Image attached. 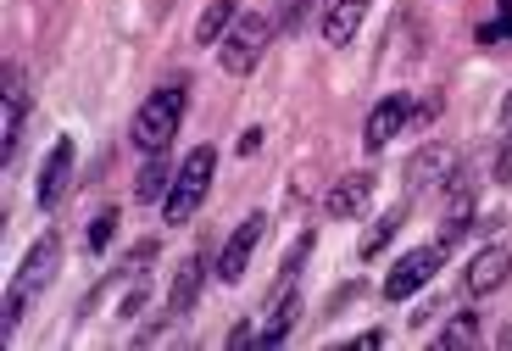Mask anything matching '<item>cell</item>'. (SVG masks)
<instances>
[{"label": "cell", "instance_id": "20", "mask_svg": "<svg viewBox=\"0 0 512 351\" xmlns=\"http://www.w3.org/2000/svg\"><path fill=\"white\" fill-rule=\"evenodd\" d=\"M479 45L485 51H496V45H512V0H496V17L490 23H479Z\"/></svg>", "mask_w": 512, "mask_h": 351}, {"label": "cell", "instance_id": "15", "mask_svg": "<svg viewBox=\"0 0 512 351\" xmlns=\"http://www.w3.org/2000/svg\"><path fill=\"white\" fill-rule=\"evenodd\" d=\"M368 6L373 0H329L323 6V39H329L334 51H346L351 39H357V28L368 23Z\"/></svg>", "mask_w": 512, "mask_h": 351}, {"label": "cell", "instance_id": "18", "mask_svg": "<svg viewBox=\"0 0 512 351\" xmlns=\"http://www.w3.org/2000/svg\"><path fill=\"white\" fill-rule=\"evenodd\" d=\"M479 346V318L474 312H451V324L435 335V351H474Z\"/></svg>", "mask_w": 512, "mask_h": 351}, {"label": "cell", "instance_id": "12", "mask_svg": "<svg viewBox=\"0 0 512 351\" xmlns=\"http://www.w3.org/2000/svg\"><path fill=\"white\" fill-rule=\"evenodd\" d=\"M407 123H412V101L407 95H384L368 112V123H362V145H368V151H384L396 134H407Z\"/></svg>", "mask_w": 512, "mask_h": 351}, {"label": "cell", "instance_id": "24", "mask_svg": "<svg viewBox=\"0 0 512 351\" xmlns=\"http://www.w3.org/2000/svg\"><path fill=\"white\" fill-rule=\"evenodd\" d=\"M490 179L507 184L512 190V129H501V145H496V168H490Z\"/></svg>", "mask_w": 512, "mask_h": 351}, {"label": "cell", "instance_id": "9", "mask_svg": "<svg viewBox=\"0 0 512 351\" xmlns=\"http://www.w3.org/2000/svg\"><path fill=\"white\" fill-rule=\"evenodd\" d=\"M206 273H218V257H206V246H201V251H190V257L179 262L173 285H167V312H173V318H190V307L201 301Z\"/></svg>", "mask_w": 512, "mask_h": 351}, {"label": "cell", "instance_id": "4", "mask_svg": "<svg viewBox=\"0 0 512 351\" xmlns=\"http://www.w3.org/2000/svg\"><path fill=\"white\" fill-rule=\"evenodd\" d=\"M273 39H279V28H273L268 12H240V23H234L229 39H223V73L251 78L256 67H262V56H268Z\"/></svg>", "mask_w": 512, "mask_h": 351}, {"label": "cell", "instance_id": "28", "mask_svg": "<svg viewBox=\"0 0 512 351\" xmlns=\"http://www.w3.org/2000/svg\"><path fill=\"white\" fill-rule=\"evenodd\" d=\"M140 307H145V285H134L123 296V307H117V318H140Z\"/></svg>", "mask_w": 512, "mask_h": 351}, {"label": "cell", "instance_id": "26", "mask_svg": "<svg viewBox=\"0 0 512 351\" xmlns=\"http://www.w3.org/2000/svg\"><path fill=\"white\" fill-rule=\"evenodd\" d=\"M151 257H156V240H145V246H134V251H128V262H123L117 273H123V279H140V273H145V262H151Z\"/></svg>", "mask_w": 512, "mask_h": 351}, {"label": "cell", "instance_id": "1", "mask_svg": "<svg viewBox=\"0 0 512 351\" xmlns=\"http://www.w3.org/2000/svg\"><path fill=\"white\" fill-rule=\"evenodd\" d=\"M184 106H190V84H162V90H151L140 101V112H134V129H128V140L140 145L145 156H156V151H167L173 145V134H179V123H184Z\"/></svg>", "mask_w": 512, "mask_h": 351}, {"label": "cell", "instance_id": "27", "mask_svg": "<svg viewBox=\"0 0 512 351\" xmlns=\"http://www.w3.org/2000/svg\"><path fill=\"white\" fill-rule=\"evenodd\" d=\"M223 346H229V351H251V346H256V324H234Z\"/></svg>", "mask_w": 512, "mask_h": 351}, {"label": "cell", "instance_id": "22", "mask_svg": "<svg viewBox=\"0 0 512 351\" xmlns=\"http://www.w3.org/2000/svg\"><path fill=\"white\" fill-rule=\"evenodd\" d=\"M312 246H318V234H301V240H295L290 251H284V262H279V285H295V279H301V268H307V257H312Z\"/></svg>", "mask_w": 512, "mask_h": 351}, {"label": "cell", "instance_id": "29", "mask_svg": "<svg viewBox=\"0 0 512 351\" xmlns=\"http://www.w3.org/2000/svg\"><path fill=\"white\" fill-rule=\"evenodd\" d=\"M384 346V329H362V335H351V351H379Z\"/></svg>", "mask_w": 512, "mask_h": 351}, {"label": "cell", "instance_id": "7", "mask_svg": "<svg viewBox=\"0 0 512 351\" xmlns=\"http://www.w3.org/2000/svg\"><path fill=\"white\" fill-rule=\"evenodd\" d=\"M507 273H512V240H496V246L474 251L468 257V268H462V296H496L501 285H507Z\"/></svg>", "mask_w": 512, "mask_h": 351}, {"label": "cell", "instance_id": "14", "mask_svg": "<svg viewBox=\"0 0 512 351\" xmlns=\"http://www.w3.org/2000/svg\"><path fill=\"white\" fill-rule=\"evenodd\" d=\"M368 201H373V173H346V179H334V190L323 195V212H329L334 223H346V218H357Z\"/></svg>", "mask_w": 512, "mask_h": 351}, {"label": "cell", "instance_id": "3", "mask_svg": "<svg viewBox=\"0 0 512 351\" xmlns=\"http://www.w3.org/2000/svg\"><path fill=\"white\" fill-rule=\"evenodd\" d=\"M212 173H218V151H212V145H195L179 168H173V184H167V195H162V218L190 223L195 212H201L206 190H212Z\"/></svg>", "mask_w": 512, "mask_h": 351}, {"label": "cell", "instance_id": "23", "mask_svg": "<svg viewBox=\"0 0 512 351\" xmlns=\"http://www.w3.org/2000/svg\"><path fill=\"white\" fill-rule=\"evenodd\" d=\"M312 6H323V0H279L273 28H279V34H301V23L312 17Z\"/></svg>", "mask_w": 512, "mask_h": 351}, {"label": "cell", "instance_id": "11", "mask_svg": "<svg viewBox=\"0 0 512 351\" xmlns=\"http://www.w3.org/2000/svg\"><path fill=\"white\" fill-rule=\"evenodd\" d=\"M73 162H78L73 140H56V145H51V156H45V168H39V184H34L39 212H56V207H62L67 179H73Z\"/></svg>", "mask_w": 512, "mask_h": 351}, {"label": "cell", "instance_id": "16", "mask_svg": "<svg viewBox=\"0 0 512 351\" xmlns=\"http://www.w3.org/2000/svg\"><path fill=\"white\" fill-rule=\"evenodd\" d=\"M234 23H240V0H206V12L195 17V45H223Z\"/></svg>", "mask_w": 512, "mask_h": 351}, {"label": "cell", "instance_id": "32", "mask_svg": "<svg viewBox=\"0 0 512 351\" xmlns=\"http://www.w3.org/2000/svg\"><path fill=\"white\" fill-rule=\"evenodd\" d=\"M501 129H512V95H507V106H501Z\"/></svg>", "mask_w": 512, "mask_h": 351}, {"label": "cell", "instance_id": "17", "mask_svg": "<svg viewBox=\"0 0 512 351\" xmlns=\"http://www.w3.org/2000/svg\"><path fill=\"white\" fill-rule=\"evenodd\" d=\"M401 218H407V207H390L379 223H368V229H362V240H357V257H362V262H373V257H379V251L390 246V240H396Z\"/></svg>", "mask_w": 512, "mask_h": 351}, {"label": "cell", "instance_id": "5", "mask_svg": "<svg viewBox=\"0 0 512 351\" xmlns=\"http://www.w3.org/2000/svg\"><path fill=\"white\" fill-rule=\"evenodd\" d=\"M462 168V151L457 145H446V140H429L423 151H412V162H407V195H429V190H446V179Z\"/></svg>", "mask_w": 512, "mask_h": 351}, {"label": "cell", "instance_id": "6", "mask_svg": "<svg viewBox=\"0 0 512 351\" xmlns=\"http://www.w3.org/2000/svg\"><path fill=\"white\" fill-rule=\"evenodd\" d=\"M440 262H446V246H440V240H435V246L407 251L396 268L384 273V301H412V296H418V290L440 273Z\"/></svg>", "mask_w": 512, "mask_h": 351}, {"label": "cell", "instance_id": "25", "mask_svg": "<svg viewBox=\"0 0 512 351\" xmlns=\"http://www.w3.org/2000/svg\"><path fill=\"white\" fill-rule=\"evenodd\" d=\"M173 324H179L173 312H167V318H156V324H145L140 335H134V346H162V340H173Z\"/></svg>", "mask_w": 512, "mask_h": 351}, {"label": "cell", "instance_id": "19", "mask_svg": "<svg viewBox=\"0 0 512 351\" xmlns=\"http://www.w3.org/2000/svg\"><path fill=\"white\" fill-rule=\"evenodd\" d=\"M167 184H173V168H167V151H156L140 168V179H134V195H140V201H156V195H167Z\"/></svg>", "mask_w": 512, "mask_h": 351}, {"label": "cell", "instance_id": "10", "mask_svg": "<svg viewBox=\"0 0 512 351\" xmlns=\"http://www.w3.org/2000/svg\"><path fill=\"white\" fill-rule=\"evenodd\" d=\"M23 112H28L23 73H17V62H6V101H0V162L6 168L17 162V145H23Z\"/></svg>", "mask_w": 512, "mask_h": 351}, {"label": "cell", "instance_id": "2", "mask_svg": "<svg viewBox=\"0 0 512 351\" xmlns=\"http://www.w3.org/2000/svg\"><path fill=\"white\" fill-rule=\"evenodd\" d=\"M56 268H62V240L56 234H39L34 246H28V257H23V268H17V279H12V290H6V318H0V329L6 335H17V324H23V312L39 301V290L56 279Z\"/></svg>", "mask_w": 512, "mask_h": 351}, {"label": "cell", "instance_id": "8", "mask_svg": "<svg viewBox=\"0 0 512 351\" xmlns=\"http://www.w3.org/2000/svg\"><path fill=\"white\" fill-rule=\"evenodd\" d=\"M262 234H268V212H251V218L229 234V246L218 251V279H223V285H240V279H245L256 246H262Z\"/></svg>", "mask_w": 512, "mask_h": 351}, {"label": "cell", "instance_id": "30", "mask_svg": "<svg viewBox=\"0 0 512 351\" xmlns=\"http://www.w3.org/2000/svg\"><path fill=\"white\" fill-rule=\"evenodd\" d=\"M256 145H262V129H245L240 134V156H256Z\"/></svg>", "mask_w": 512, "mask_h": 351}, {"label": "cell", "instance_id": "21", "mask_svg": "<svg viewBox=\"0 0 512 351\" xmlns=\"http://www.w3.org/2000/svg\"><path fill=\"white\" fill-rule=\"evenodd\" d=\"M117 207H106V212H95V223H90V234H84V251H90V257H101L106 246H112L117 240Z\"/></svg>", "mask_w": 512, "mask_h": 351}, {"label": "cell", "instance_id": "31", "mask_svg": "<svg viewBox=\"0 0 512 351\" xmlns=\"http://www.w3.org/2000/svg\"><path fill=\"white\" fill-rule=\"evenodd\" d=\"M496 346H501V351H512V324H507V329H501V335H496Z\"/></svg>", "mask_w": 512, "mask_h": 351}, {"label": "cell", "instance_id": "13", "mask_svg": "<svg viewBox=\"0 0 512 351\" xmlns=\"http://www.w3.org/2000/svg\"><path fill=\"white\" fill-rule=\"evenodd\" d=\"M301 324V290L295 285H279L273 290V307H268V324L256 329V346H284V340H290V329Z\"/></svg>", "mask_w": 512, "mask_h": 351}]
</instances>
